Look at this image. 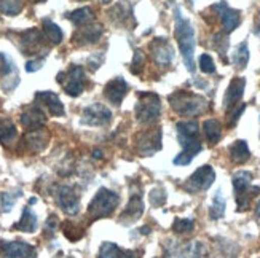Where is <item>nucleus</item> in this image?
Instances as JSON below:
<instances>
[{"label": "nucleus", "instance_id": "obj_25", "mask_svg": "<svg viewBox=\"0 0 260 258\" xmlns=\"http://www.w3.org/2000/svg\"><path fill=\"white\" fill-rule=\"evenodd\" d=\"M13 230L22 231V233H34L37 230V215L29 209V206L22 210V215L19 222L13 225Z\"/></svg>", "mask_w": 260, "mask_h": 258}, {"label": "nucleus", "instance_id": "obj_15", "mask_svg": "<svg viewBox=\"0 0 260 258\" xmlns=\"http://www.w3.org/2000/svg\"><path fill=\"white\" fill-rule=\"evenodd\" d=\"M67 75V83H64V89L66 93L77 97L83 93V82H85V70L83 67L80 65H71L69 72L66 73Z\"/></svg>", "mask_w": 260, "mask_h": 258}, {"label": "nucleus", "instance_id": "obj_16", "mask_svg": "<svg viewBox=\"0 0 260 258\" xmlns=\"http://www.w3.org/2000/svg\"><path fill=\"white\" fill-rule=\"evenodd\" d=\"M150 51L158 65H163V67L171 65L174 59V51L166 39H155V42L150 45Z\"/></svg>", "mask_w": 260, "mask_h": 258}, {"label": "nucleus", "instance_id": "obj_42", "mask_svg": "<svg viewBox=\"0 0 260 258\" xmlns=\"http://www.w3.org/2000/svg\"><path fill=\"white\" fill-rule=\"evenodd\" d=\"M43 65V59H34V61H29L26 64V70L27 72H37L39 69H42Z\"/></svg>", "mask_w": 260, "mask_h": 258}, {"label": "nucleus", "instance_id": "obj_12", "mask_svg": "<svg viewBox=\"0 0 260 258\" xmlns=\"http://www.w3.org/2000/svg\"><path fill=\"white\" fill-rule=\"evenodd\" d=\"M138 153L141 156H152L161 149V129H149L138 136Z\"/></svg>", "mask_w": 260, "mask_h": 258}, {"label": "nucleus", "instance_id": "obj_6", "mask_svg": "<svg viewBox=\"0 0 260 258\" xmlns=\"http://www.w3.org/2000/svg\"><path fill=\"white\" fill-rule=\"evenodd\" d=\"M139 100L134 107L136 118L142 125L155 123L161 114V100L155 93H139Z\"/></svg>", "mask_w": 260, "mask_h": 258}, {"label": "nucleus", "instance_id": "obj_22", "mask_svg": "<svg viewBox=\"0 0 260 258\" xmlns=\"http://www.w3.org/2000/svg\"><path fill=\"white\" fill-rule=\"evenodd\" d=\"M101 35H103V27L99 24L98 26H86L82 27L78 32H75L74 35V43L77 45H89V43H96Z\"/></svg>", "mask_w": 260, "mask_h": 258}, {"label": "nucleus", "instance_id": "obj_38", "mask_svg": "<svg viewBox=\"0 0 260 258\" xmlns=\"http://www.w3.org/2000/svg\"><path fill=\"white\" fill-rule=\"evenodd\" d=\"M11 73H16L13 61H11L8 56H5L4 53H0V75L10 77Z\"/></svg>", "mask_w": 260, "mask_h": 258}, {"label": "nucleus", "instance_id": "obj_28", "mask_svg": "<svg viewBox=\"0 0 260 258\" xmlns=\"http://www.w3.org/2000/svg\"><path fill=\"white\" fill-rule=\"evenodd\" d=\"M42 26H43V33H45V39H48L53 45H58L62 42V30L59 29L58 24L48 18H45L42 21Z\"/></svg>", "mask_w": 260, "mask_h": 258}, {"label": "nucleus", "instance_id": "obj_34", "mask_svg": "<svg viewBox=\"0 0 260 258\" xmlns=\"http://www.w3.org/2000/svg\"><path fill=\"white\" fill-rule=\"evenodd\" d=\"M19 196H22L21 190H18V192H15V193H7V192L0 193V210L5 212V214H7V212H10L11 209H13L16 199Z\"/></svg>", "mask_w": 260, "mask_h": 258}, {"label": "nucleus", "instance_id": "obj_19", "mask_svg": "<svg viewBox=\"0 0 260 258\" xmlns=\"http://www.w3.org/2000/svg\"><path fill=\"white\" fill-rule=\"evenodd\" d=\"M19 120H21V125L24 126L26 129H29V131H39V129H42L45 126V121H47L43 110L39 105H32V107L26 108L21 114Z\"/></svg>", "mask_w": 260, "mask_h": 258}, {"label": "nucleus", "instance_id": "obj_26", "mask_svg": "<svg viewBox=\"0 0 260 258\" xmlns=\"http://www.w3.org/2000/svg\"><path fill=\"white\" fill-rule=\"evenodd\" d=\"M16 136H18V131H16L15 123L8 118L0 120V142H2L5 147H8L11 142L16 140Z\"/></svg>", "mask_w": 260, "mask_h": 258}, {"label": "nucleus", "instance_id": "obj_37", "mask_svg": "<svg viewBox=\"0 0 260 258\" xmlns=\"http://www.w3.org/2000/svg\"><path fill=\"white\" fill-rule=\"evenodd\" d=\"M166 192H165V188L161 187H158V188H153L152 192L149 193V201H150V204L153 207H160L166 203Z\"/></svg>", "mask_w": 260, "mask_h": 258}, {"label": "nucleus", "instance_id": "obj_10", "mask_svg": "<svg viewBox=\"0 0 260 258\" xmlns=\"http://www.w3.org/2000/svg\"><path fill=\"white\" fill-rule=\"evenodd\" d=\"M56 203L67 215H75L80 210V198L69 185H59L56 190Z\"/></svg>", "mask_w": 260, "mask_h": 258}, {"label": "nucleus", "instance_id": "obj_11", "mask_svg": "<svg viewBox=\"0 0 260 258\" xmlns=\"http://www.w3.org/2000/svg\"><path fill=\"white\" fill-rule=\"evenodd\" d=\"M112 121V112L104 104H91L83 110L82 125L85 126H107Z\"/></svg>", "mask_w": 260, "mask_h": 258}, {"label": "nucleus", "instance_id": "obj_23", "mask_svg": "<svg viewBox=\"0 0 260 258\" xmlns=\"http://www.w3.org/2000/svg\"><path fill=\"white\" fill-rule=\"evenodd\" d=\"M98 258H136V252L123 250L115 242H104L99 249Z\"/></svg>", "mask_w": 260, "mask_h": 258}, {"label": "nucleus", "instance_id": "obj_30", "mask_svg": "<svg viewBox=\"0 0 260 258\" xmlns=\"http://www.w3.org/2000/svg\"><path fill=\"white\" fill-rule=\"evenodd\" d=\"M47 140H48V136H43V134L39 131H30V134L26 136V142L29 145V150L34 153H37V152H40L47 147Z\"/></svg>", "mask_w": 260, "mask_h": 258}, {"label": "nucleus", "instance_id": "obj_24", "mask_svg": "<svg viewBox=\"0 0 260 258\" xmlns=\"http://www.w3.org/2000/svg\"><path fill=\"white\" fill-rule=\"evenodd\" d=\"M229 153H230V160L235 164H243L251 158V152H249V147H247L246 140L233 142L229 149Z\"/></svg>", "mask_w": 260, "mask_h": 258}, {"label": "nucleus", "instance_id": "obj_21", "mask_svg": "<svg viewBox=\"0 0 260 258\" xmlns=\"http://www.w3.org/2000/svg\"><path fill=\"white\" fill-rule=\"evenodd\" d=\"M126 91H128V85L126 82L123 80V78L117 77L114 80H110L106 88H104V96L107 97V100H110L114 105H120L123 97L126 96Z\"/></svg>", "mask_w": 260, "mask_h": 258}, {"label": "nucleus", "instance_id": "obj_14", "mask_svg": "<svg viewBox=\"0 0 260 258\" xmlns=\"http://www.w3.org/2000/svg\"><path fill=\"white\" fill-rule=\"evenodd\" d=\"M212 8L217 11V15H219V18H220V22H222V27H223V32H225V33L233 32L236 27L240 26V22H241L240 11H236V10L230 8V7L227 5V2H225V0H222V2L216 4Z\"/></svg>", "mask_w": 260, "mask_h": 258}, {"label": "nucleus", "instance_id": "obj_45", "mask_svg": "<svg viewBox=\"0 0 260 258\" xmlns=\"http://www.w3.org/2000/svg\"><path fill=\"white\" fill-rule=\"evenodd\" d=\"M93 156H94V158H101V152L99 150H94L93 152Z\"/></svg>", "mask_w": 260, "mask_h": 258}, {"label": "nucleus", "instance_id": "obj_4", "mask_svg": "<svg viewBox=\"0 0 260 258\" xmlns=\"http://www.w3.org/2000/svg\"><path fill=\"white\" fill-rule=\"evenodd\" d=\"M252 182V174L249 171H238L233 174V188H235V198H236V210L244 212L249 209L251 199L260 193L258 187H251Z\"/></svg>", "mask_w": 260, "mask_h": 258}, {"label": "nucleus", "instance_id": "obj_43", "mask_svg": "<svg viewBox=\"0 0 260 258\" xmlns=\"http://www.w3.org/2000/svg\"><path fill=\"white\" fill-rule=\"evenodd\" d=\"M96 56H98V54H93L91 58L88 59V64H89V67H91L93 70H96L98 67H99L101 64H103V61H104V56H103V58H99V59L96 58Z\"/></svg>", "mask_w": 260, "mask_h": 258}, {"label": "nucleus", "instance_id": "obj_36", "mask_svg": "<svg viewBox=\"0 0 260 258\" xmlns=\"http://www.w3.org/2000/svg\"><path fill=\"white\" fill-rule=\"evenodd\" d=\"M195 228V223L191 218H176L173 223V231L177 234H185V233H191Z\"/></svg>", "mask_w": 260, "mask_h": 258}, {"label": "nucleus", "instance_id": "obj_7", "mask_svg": "<svg viewBox=\"0 0 260 258\" xmlns=\"http://www.w3.org/2000/svg\"><path fill=\"white\" fill-rule=\"evenodd\" d=\"M144 212V201H142V187L139 182H133L131 183V190H129V201L126 209L121 212L120 220L125 225H129V223L136 222Z\"/></svg>", "mask_w": 260, "mask_h": 258}, {"label": "nucleus", "instance_id": "obj_18", "mask_svg": "<svg viewBox=\"0 0 260 258\" xmlns=\"http://www.w3.org/2000/svg\"><path fill=\"white\" fill-rule=\"evenodd\" d=\"M43 47V37L39 29H29L21 33L19 48L22 54H36Z\"/></svg>", "mask_w": 260, "mask_h": 258}, {"label": "nucleus", "instance_id": "obj_20", "mask_svg": "<svg viewBox=\"0 0 260 258\" xmlns=\"http://www.w3.org/2000/svg\"><path fill=\"white\" fill-rule=\"evenodd\" d=\"M244 86H246V80L241 77H236L232 80V83L229 85L223 96V107L227 108V112L238 105V102L244 94Z\"/></svg>", "mask_w": 260, "mask_h": 258}, {"label": "nucleus", "instance_id": "obj_32", "mask_svg": "<svg viewBox=\"0 0 260 258\" xmlns=\"http://www.w3.org/2000/svg\"><path fill=\"white\" fill-rule=\"evenodd\" d=\"M225 206H227V203H225V198L222 196L220 190H217L216 196H214V199H212V206H211V210H209V217L212 220L222 218L223 214H225Z\"/></svg>", "mask_w": 260, "mask_h": 258}, {"label": "nucleus", "instance_id": "obj_44", "mask_svg": "<svg viewBox=\"0 0 260 258\" xmlns=\"http://www.w3.org/2000/svg\"><path fill=\"white\" fill-rule=\"evenodd\" d=\"M255 215H257V217H260V201H258L257 206H255Z\"/></svg>", "mask_w": 260, "mask_h": 258}, {"label": "nucleus", "instance_id": "obj_13", "mask_svg": "<svg viewBox=\"0 0 260 258\" xmlns=\"http://www.w3.org/2000/svg\"><path fill=\"white\" fill-rule=\"evenodd\" d=\"M0 258H37V250L22 241L0 242Z\"/></svg>", "mask_w": 260, "mask_h": 258}, {"label": "nucleus", "instance_id": "obj_31", "mask_svg": "<svg viewBox=\"0 0 260 258\" xmlns=\"http://www.w3.org/2000/svg\"><path fill=\"white\" fill-rule=\"evenodd\" d=\"M232 61L233 64L238 67V69H244L247 65V61H249V50H247V42H243L240 43L238 47H236L233 56H232Z\"/></svg>", "mask_w": 260, "mask_h": 258}, {"label": "nucleus", "instance_id": "obj_39", "mask_svg": "<svg viewBox=\"0 0 260 258\" xmlns=\"http://www.w3.org/2000/svg\"><path fill=\"white\" fill-rule=\"evenodd\" d=\"M144 62H145V58H144V53L141 50H138L134 53V58H133V62H131V72L139 75L144 69Z\"/></svg>", "mask_w": 260, "mask_h": 258}, {"label": "nucleus", "instance_id": "obj_17", "mask_svg": "<svg viewBox=\"0 0 260 258\" xmlns=\"http://www.w3.org/2000/svg\"><path fill=\"white\" fill-rule=\"evenodd\" d=\"M36 104L43 105L50 112L51 117H64V105L58 94L51 91H39L36 94Z\"/></svg>", "mask_w": 260, "mask_h": 258}, {"label": "nucleus", "instance_id": "obj_9", "mask_svg": "<svg viewBox=\"0 0 260 258\" xmlns=\"http://www.w3.org/2000/svg\"><path fill=\"white\" fill-rule=\"evenodd\" d=\"M214 180H216V172H214V169L211 166L206 164V166L198 167V169L187 178L184 188L187 190L188 193L197 195L200 192H205V190H208L214 183Z\"/></svg>", "mask_w": 260, "mask_h": 258}, {"label": "nucleus", "instance_id": "obj_27", "mask_svg": "<svg viewBox=\"0 0 260 258\" xmlns=\"http://www.w3.org/2000/svg\"><path fill=\"white\" fill-rule=\"evenodd\" d=\"M66 18L72 21L75 26H86L89 24L93 19H94V15H93V10L89 7H83V8H78L75 11H72V13H67Z\"/></svg>", "mask_w": 260, "mask_h": 258}, {"label": "nucleus", "instance_id": "obj_2", "mask_svg": "<svg viewBox=\"0 0 260 258\" xmlns=\"http://www.w3.org/2000/svg\"><path fill=\"white\" fill-rule=\"evenodd\" d=\"M174 35L177 40V45L180 48L184 58V64L188 69V72H195V59H193V53H195V30L191 22L185 19L180 13V8L176 7L174 10Z\"/></svg>", "mask_w": 260, "mask_h": 258}, {"label": "nucleus", "instance_id": "obj_5", "mask_svg": "<svg viewBox=\"0 0 260 258\" xmlns=\"http://www.w3.org/2000/svg\"><path fill=\"white\" fill-rule=\"evenodd\" d=\"M120 204V196L107 188H99V192L94 195L91 203L88 206L89 217L96 218H106L114 214V210Z\"/></svg>", "mask_w": 260, "mask_h": 258}, {"label": "nucleus", "instance_id": "obj_29", "mask_svg": "<svg viewBox=\"0 0 260 258\" xmlns=\"http://www.w3.org/2000/svg\"><path fill=\"white\" fill-rule=\"evenodd\" d=\"M203 129H205V136L209 140V143L216 145L220 140L222 126L217 120H206L205 123H203Z\"/></svg>", "mask_w": 260, "mask_h": 258}, {"label": "nucleus", "instance_id": "obj_41", "mask_svg": "<svg viewBox=\"0 0 260 258\" xmlns=\"http://www.w3.org/2000/svg\"><path fill=\"white\" fill-rule=\"evenodd\" d=\"M244 108H246V104H240V107L236 105V107H233L232 110H229V112H227L229 125H230V126H235V125H236V121L240 120V117H241V114L244 112Z\"/></svg>", "mask_w": 260, "mask_h": 258}, {"label": "nucleus", "instance_id": "obj_35", "mask_svg": "<svg viewBox=\"0 0 260 258\" xmlns=\"http://www.w3.org/2000/svg\"><path fill=\"white\" fill-rule=\"evenodd\" d=\"M214 48L217 50V53L220 54L222 61L227 62V50H229V39H227V33L225 32H220V33H216L214 35Z\"/></svg>", "mask_w": 260, "mask_h": 258}, {"label": "nucleus", "instance_id": "obj_33", "mask_svg": "<svg viewBox=\"0 0 260 258\" xmlns=\"http://www.w3.org/2000/svg\"><path fill=\"white\" fill-rule=\"evenodd\" d=\"M22 7V0H0V13H4L7 16H16L21 13Z\"/></svg>", "mask_w": 260, "mask_h": 258}, {"label": "nucleus", "instance_id": "obj_46", "mask_svg": "<svg viewBox=\"0 0 260 258\" xmlns=\"http://www.w3.org/2000/svg\"><path fill=\"white\" fill-rule=\"evenodd\" d=\"M56 258H64V256H56Z\"/></svg>", "mask_w": 260, "mask_h": 258}, {"label": "nucleus", "instance_id": "obj_8", "mask_svg": "<svg viewBox=\"0 0 260 258\" xmlns=\"http://www.w3.org/2000/svg\"><path fill=\"white\" fill-rule=\"evenodd\" d=\"M203 252H205V245L200 241H191L187 244H180L174 241L165 244L163 258H201Z\"/></svg>", "mask_w": 260, "mask_h": 258}, {"label": "nucleus", "instance_id": "obj_40", "mask_svg": "<svg viewBox=\"0 0 260 258\" xmlns=\"http://www.w3.org/2000/svg\"><path fill=\"white\" fill-rule=\"evenodd\" d=\"M200 69L205 73H214L216 72V65L209 54H201L200 56Z\"/></svg>", "mask_w": 260, "mask_h": 258}, {"label": "nucleus", "instance_id": "obj_1", "mask_svg": "<svg viewBox=\"0 0 260 258\" xmlns=\"http://www.w3.org/2000/svg\"><path fill=\"white\" fill-rule=\"evenodd\" d=\"M176 129L182 152L176 156L173 163L176 166H187L203 150V145L200 142V126L197 121H179Z\"/></svg>", "mask_w": 260, "mask_h": 258}, {"label": "nucleus", "instance_id": "obj_3", "mask_svg": "<svg viewBox=\"0 0 260 258\" xmlns=\"http://www.w3.org/2000/svg\"><path fill=\"white\" fill-rule=\"evenodd\" d=\"M169 104H171L173 110L179 115L190 117V115H198L206 110V99L198 94L188 93V91H177L169 96Z\"/></svg>", "mask_w": 260, "mask_h": 258}]
</instances>
